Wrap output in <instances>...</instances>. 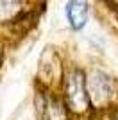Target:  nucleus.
<instances>
[{"label":"nucleus","mask_w":118,"mask_h":120,"mask_svg":"<svg viewBox=\"0 0 118 120\" xmlns=\"http://www.w3.org/2000/svg\"><path fill=\"white\" fill-rule=\"evenodd\" d=\"M88 91H89V95H91L95 104L107 102L113 97V91H114L113 81H111V77L100 74V72L93 74V77L89 79V84H88Z\"/></svg>","instance_id":"f257e3e1"},{"label":"nucleus","mask_w":118,"mask_h":120,"mask_svg":"<svg viewBox=\"0 0 118 120\" xmlns=\"http://www.w3.org/2000/svg\"><path fill=\"white\" fill-rule=\"evenodd\" d=\"M64 15H66V20L74 30L84 29L89 16L88 0H68L64 5Z\"/></svg>","instance_id":"f03ea898"},{"label":"nucleus","mask_w":118,"mask_h":120,"mask_svg":"<svg viewBox=\"0 0 118 120\" xmlns=\"http://www.w3.org/2000/svg\"><path fill=\"white\" fill-rule=\"evenodd\" d=\"M68 102L75 111L86 109V90L79 74L72 75V79L68 81Z\"/></svg>","instance_id":"7ed1b4c3"},{"label":"nucleus","mask_w":118,"mask_h":120,"mask_svg":"<svg viewBox=\"0 0 118 120\" xmlns=\"http://www.w3.org/2000/svg\"><path fill=\"white\" fill-rule=\"evenodd\" d=\"M22 11V0H0V22L15 18Z\"/></svg>","instance_id":"20e7f679"}]
</instances>
